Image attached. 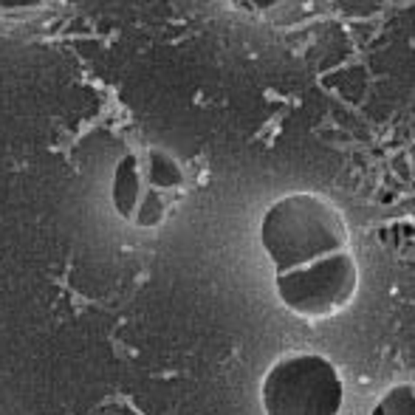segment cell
Segmentation results:
<instances>
[{
	"label": "cell",
	"mask_w": 415,
	"mask_h": 415,
	"mask_svg": "<svg viewBox=\"0 0 415 415\" xmlns=\"http://www.w3.org/2000/svg\"><path fill=\"white\" fill-rule=\"evenodd\" d=\"M28 0H0V9H17V6H26Z\"/></svg>",
	"instance_id": "obj_5"
},
{
	"label": "cell",
	"mask_w": 415,
	"mask_h": 415,
	"mask_svg": "<svg viewBox=\"0 0 415 415\" xmlns=\"http://www.w3.org/2000/svg\"><path fill=\"white\" fill-rule=\"evenodd\" d=\"M260 246L272 263L277 300L291 314L328 319L350 308L359 291V260L334 201L316 192L277 198L260 221Z\"/></svg>",
	"instance_id": "obj_1"
},
{
	"label": "cell",
	"mask_w": 415,
	"mask_h": 415,
	"mask_svg": "<svg viewBox=\"0 0 415 415\" xmlns=\"http://www.w3.org/2000/svg\"><path fill=\"white\" fill-rule=\"evenodd\" d=\"M187 192V175L164 150H136L128 153L113 170L110 201L113 210L128 223L150 229L167 221Z\"/></svg>",
	"instance_id": "obj_3"
},
{
	"label": "cell",
	"mask_w": 415,
	"mask_h": 415,
	"mask_svg": "<svg viewBox=\"0 0 415 415\" xmlns=\"http://www.w3.org/2000/svg\"><path fill=\"white\" fill-rule=\"evenodd\" d=\"M254 3H257V6H272L274 0H254Z\"/></svg>",
	"instance_id": "obj_6"
},
{
	"label": "cell",
	"mask_w": 415,
	"mask_h": 415,
	"mask_svg": "<svg viewBox=\"0 0 415 415\" xmlns=\"http://www.w3.org/2000/svg\"><path fill=\"white\" fill-rule=\"evenodd\" d=\"M373 415H415V381L396 384L387 393H381Z\"/></svg>",
	"instance_id": "obj_4"
},
{
	"label": "cell",
	"mask_w": 415,
	"mask_h": 415,
	"mask_svg": "<svg viewBox=\"0 0 415 415\" xmlns=\"http://www.w3.org/2000/svg\"><path fill=\"white\" fill-rule=\"evenodd\" d=\"M260 404L269 415H339L345 378L325 353L294 350L265 370Z\"/></svg>",
	"instance_id": "obj_2"
}]
</instances>
